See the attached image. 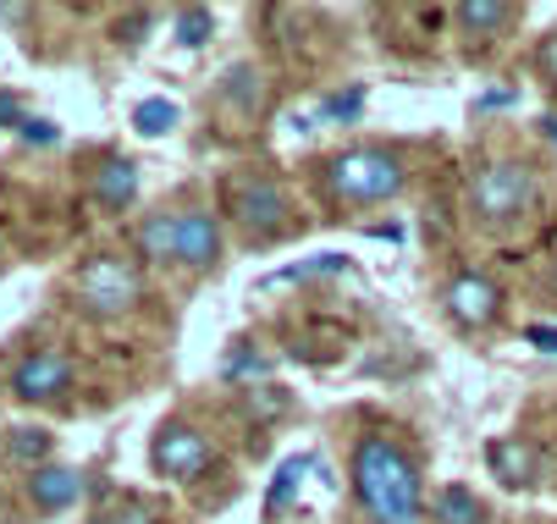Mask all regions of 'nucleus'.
<instances>
[{"label": "nucleus", "mask_w": 557, "mask_h": 524, "mask_svg": "<svg viewBox=\"0 0 557 524\" xmlns=\"http://www.w3.org/2000/svg\"><path fill=\"white\" fill-rule=\"evenodd\" d=\"M354 491L375 524H425L420 519V475L386 436H364L354 447Z\"/></svg>", "instance_id": "f257e3e1"}, {"label": "nucleus", "mask_w": 557, "mask_h": 524, "mask_svg": "<svg viewBox=\"0 0 557 524\" xmlns=\"http://www.w3.org/2000/svg\"><path fill=\"white\" fill-rule=\"evenodd\" d=\"M326 188L343 204H381L404 188V166L386 149H343V155L326 166Z\"/></svg>", "instance_id": "f03ea898"}, {"label": "nucleus", "mask_w": 557, "mask_h": 524, "mask_svg": "<svg viewBox=\"0 0 557 524\" xmlns=\"http://www.w3.org/2000/svg\"><path fill=\"white\" fill-rule=\"evenodd\" d=\"M144 292V276L127 254H95L84 271H77V304L89 315L111 321V315H127Z\"/></svg>", "instance_id": "7ed1b4c3"}, {"label": "nucleus", "mask_w": 557, "mask_h": 524, "mask_svg": "<svg viewBox=\"0 0 557 524\" xmlns=\"http://www.w3.org/2000/svg\"><path fill=\"white\" fill-rule=\"evenodd\" d=\"M535 199V177L519 161H492L469 177V210L486 215V221H508Z\"/></svg>", "instance_id": "20e7f679"}, {"label": "nucleus", "mask_w": 557, "mask_h": 524, "mask_svg": "<svg viewBox=\"0 0 557 524\" xmlns=\"http://www.w3.org/2000/svg\"><path fill=\"white\" fill-rule=\"evenodd\" d=\"M226 210L237 215V227H249V233H260V238H276V233L287 227V194H282L276 177H260V172H249V177L232 183Z\"/></svg>", "instance_id": "39448f33"}, {"label": "nucleus", "mask_w": 557, "mask_h": 524, "mask_svg": "<svg viewBox=\"0 0 557 524\" xmlns=\"http://www.w3.org/2000/svg\"><path fill=\"white\" fill-rule=\"evenodd\" d=\"M149 464H154V475L194 481L210 464V441L194 425H161V436H154V447H149Z\"/></svg>", "instance_id": "423d86ee"}, {"label": "nucleus", "mask_w": 557, "mask_h": 524, "mask_svg": "<svg viewBox=\"0 0 557 524\" xmlns=\"http://www.w3.org/2000/svg\"><path fill=\"white\" fill-rule=\"evenodd\" d=\"M66 387H72V364H66L61 353H50V348L23 353V359H17V370H12V392H17L23 403L66 398Z\"/></svg>", "instance_id": "0eeeda50"}, {"label": "nucleus", "mask_w": 557, "mask_h": 524, "mask_svg": "<svg viewBox=\"0 0 557 524\" xmlns=\"http://www.w3.org/2000/svg\"><path fill=\"white\" fill-rule=\"evenodd\" d=\"M447 310H453L458 326H492V321L503 315V292H497L492 276L463 271V276L447 282Z\"/></svg>", "instance_id": "6e6552de"}, {"label": "nucleus", "mask_w": 557, "mask_h": 524, "mask_svg": "<svg viewBox=\"0 0 557 524\" xmlns=\"http://www.w3.org/2000/svg\"><path fill=\"white\" fill-rule=\"evenodd\" d=\"M177 260L188 271H205L221 260V221L210 210H183V244H177Z\"/></svg>", "instance_id": "1a4fd4ad"}, {"label": "nucleus", "mask_w": 557, "mask_h": 524, "mask_svg": "<svg viewBox=\"0 0 557 524\" xmlns=\"http://www.w3.org/2000/svg\"><path fill=\"white\" fill-rule=\"evenodd\" d=\"M28 497L39 502V508H72L77 497H84V475L77 470H66V464H45V470H34V481H28Z\"/></svg>", "instance_id": "9d476101"}, {"label": "nucleus", "mask_w": 557, "mask_h": 524, "mask_svg": "<svg viewBox=\"0 0 557 524\" xmlns=\"http://www.w3.org/2000/svg\"><path fill=\"white\" fill-rule=\"evenodd\" d=\"M138 194V161H127V155H111L100 172H95V199L106 204V210H127V199Z\"/></svg>", "instance_id": "9b49d317"}, {"label": "nucleus", "mask_w": 557, "mask_h": 524, "mask_svg": "<svg viewBox=\"0 0 557 524\" xmlns=\"http://www.w3.org/2000/svg\"><path fill=\"white\" fill-rule=\"evenodd\" d=\"M177 244H183V215H172V210H154L138 227V254L144 260H177Z\"/></svg>", "instance_id": "f8f14e48"}, {"label": "nucleus", "mask_w": 557, "mask_h": 524, "mask_svg": "<svg viewBox=\"0 0 557 524\" xmlns=\"http://www.w3.org/2000/svg\"><path fill=\"white\" fill-rule=\"evenodd\" d=\"M486 459H492L497 481H508V486H530V481H535V453H530V447H524L519 436L492 441V447H486Z\"/></svg>", "instance_id": "ddd939ff"}, {"label": "nucleus", "mask_w": 557, "mask_h": 524, "mask_svg": "<svg viewBox=\"0 0 557 524\" xmlns=\"http://www.w3.org/2000/svg\"><path fill=\"white\" fill-rule=\"evenodd\" d=\"M436 524H486V508L469 486H442L436 491Z\"/></svg>", "instance_id": "4468645a"}, {"label": "nucleus", "mask_w": 557, "mask_h": 524, "mask_svg": "<svg viewBox=\"0 0 557 524\" xmlns=\"http://www.w3.org/2000/svg\"><path fill=\"white\" fill-rule=\"evenodd\" d=\"M513 17H519V7H503V0H463L458 7V23L469 34H503Z\"/></svg>", "instance_id": "2eb2a0df"}, {"label": "nucleus", "mask_w": 557, "mask_h": 524, "mask_svg": "<svg viewBox=\"0 0 557 524\" xmlns=\"http://www.w3.org/2000/svg\"><path fill=\"white\" fill-rule=\"evenodd\" d=\"M172 122H177V105H172L166 95H154V100H138V105H133L138 138H161V133H172Z\"/></svg>", "instance_id": "dca6fc26"}, {"label": "nucleus", "mask_w": 557, "mask_h": 524, "mask_svg": "<svg viewBox=\"0 0 557 524\" xmlns=\"http://www.w3.org/2000/svg\"><path fill=\"white\" fill-rule=\"evenodd\" d=\"M172 28H177V45H188V50H199V45H205V39L215 34V17H210L205 7H183Z\"/></svg>", "instance_id": "f3484780"}, {"label": "nucleus", "mask_w": 557, "mask_h": 524, "mask_svg": "<svg viewBox=\"0 0 557 524\" xmlns=\"http://www.w3.org/2000/svg\"><path fill=\"white\" fill-rule=\"evenodd\" d=\"M304 470H309V459H304V453H298V459H287V464L276 470V481H271V497H265V508H271V513H282V508H287V497H293V486L304 481Z\"/></svg>", "instance_id": "a211bd4d"}, {"label": "nucleus", "mask_w": 557, "mask_h": 524, "mask_svg": "<svg viewBox=\"0 0 557 524\" xmlns=\"http://www.w3.org/2000/svg\"><path fill=\"white\" fill-rule=\"evenodd\" d=\"M348 265V254H314V260H298V265H282L271 282H298V276H332V271H343Z\"/></svg>", "instance_id": "6ab92c4d"}, {"label": "nucleus", "mask_w": 557, "mask_h": 524, "mask_svg": "<svg viewBox=\"0 0 557 524\" xmlns=\"http://www.w3.org/2000/svg\"><path fill=\"white\" fill-rule=\"evenodd\" d=\"M359 105H364V84H354V89L332 95V100L321 105V122H354V116H359Z\"/></svg>", "instance_id": "aec40b11"}, {"label": "nucleus", "mask_w": 557, "mask_h": 524, "mask_svg": "<svg viewBox=\"0 0 557 524\" xmlns=\"http://www.w3.org/2000/svg\"><path fill=\"white\" fill-rule=\"evenodd\" d=\"M221 376H226V382H244V376L260 382V376H271V359H265V353H232Z\"/></svg>", "instance_id": "412c9836"}, {"label": "nucleus", "mask_w": 557, "mask_h": 524, "mask_svg": "<svg viewBox=\"0 0 557 524\" xmlns=\"http://www.w3.org/2000/svg\"><path fill=\"white\" fill-rule=\"evenodd\" d=\"M226 95L244 100V105H260V78H255L249 66H232V72H226Z\"/></svg>", "instance_id": "4be33fe9"}, {"label": "nucleus", "mask_w": 557, "mask_h": 524, "mask_svg": "<svg viewBox=\"0 0 557 524\" xmlns=\"http://www.w3.org/2000/svg\"><path fill=\"white\" fill-rule=\"evenodd\" d=\"M12 453H17V459H45V453H50V436H45V431H17V436H12Z\"/></svg>", "instance_id": "5701e85b"}, {"label": "nucleus", "mask_w": 557, "mask_h": 524, "mask_svg": "<svg viewBox=\"0 0 557 524\" xmlns=\"http://www.w3.org/2000/svg\"><path fill=\"white\" fill-rule=\"evenodd\" d=\"M100 524H161V519H154L144 502H127V508H116V513H106Z\"/></svg>", "instance_id": "b1692460"}, {"label": "nucleus", "mask_w": 557, "mask_h": 524, "mask_svg": "<svg viewBox=\"0 0 557 524\" xmlns=\"http://www.w3.org/2000/svg\"><path fill=\"white\" fill-rule=\"evenodd\" d=\"M535 66H541V78H546V84H557V34H546V39H541Z\"/></svg>", "instance_id": "393cba45"}, {"label": "nucleus", "mask_w": 557, "mask_h": 524, "mask_svg": "<svg viewBox=\"0 0 557 524\" xmlns=\"http://www.w3.org/2000/svg\"><path fill=\"white\" fill-rule=\"evenodd\" d=\"M23 138H28V144H55L61 133H55V122H39V116H28V122H23Z\"/></svg>", "instance_id": "a878e982"}, {"label": "nucleus", "mask_w": 557, "mask_h": 524, "mask_svg": "<svg viewBox=\"0 0 557 524\" xmlns=\"http://www.w3.org/2000/svg\"><path fill=\"white\" fill-rule=\"evenodd\" d=\"M524 342L541 353H557V326H524Z\"/></svg>", "instance_id": "bb28decb"}, {"label": "nucleus", "mask_w": 557, "mask_h": 524, "mask_svg": "<svg viewBox=\"0 0 557 524\" xmlns=\"http://www.w3.org/2000/svg\"><path fill=\"white\" fill-rule=\"evenodd\" d=\"M23 122H28V116L17 111V100H12L7 89H0V127H17V133H23Z\"/></svg>", "instance_id": "cd10ccee"}, {"label": "nucleus", "mask_w": 557, "mask_h": 524, "mask_svg": "<svg viewBox=\"0 0 557 524\" xmlns=\"http://www.w3.org/2000/svg\"><path fill=\"white\" fill-rule=\"evenodd\" d=\"M370 238H386V244H404V227H397V221H375V227H370Z\"/></svg>", "instance_id": "c85d7f7f"}, {"label": "nucleus", "mask_w": 557, "mask_h": 524, "mask_svg": "<svg viewBox=\"0 0 557 524\" xmlns=\"http://www.w3.org/2000/svg\"><path fill=\"white\" fill-rule=\"evenodd\" d=\"M497 105H513V89H492V95H481V111H497Z\"/></svg>", "instance_id": "c756f323"}, {"label": "nucleus", "mask_w": 557, "mask_h": 524, "mask_svg": "<svg viewBox=\"0 0 557 524\" xmlns=\"http://www.w3.org/2000/svg\"><path fill=\"white\" fill-rule=\"evenodd\" d=\"M541 133H546L552 144H557V116H546V122H541Z\"/></svg>", "instance_id": "7c9ffc66"}]
</instances>
